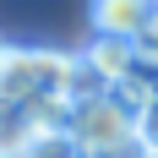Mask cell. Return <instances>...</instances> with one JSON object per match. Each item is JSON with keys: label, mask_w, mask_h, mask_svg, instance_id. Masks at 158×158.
<instances>
[{"label": "cell", "mask_w": 158, "mask_h": 158, "mask_svg": "<svg viewBox=\"0 0 158 158\" xmlns=\"http://www.w3.org/2000/svg\"><path fill=\"white\" fill-rule=\"evenodd\" d=\"M77 55H55V49H0V104L27 109L38 98L65 93Z\"/></svg>", "instance_id": "cell-1"}, {"label": "cell", "mask_w": 158, "mask_h": 158, "mask_svg": "<svg viewBox=\"0 0 158 158\" xmlns=\"http://www.w3.org/2000/svg\"><path fill=\"white\" fill-rule=\"evenodd\" d=\"M109 98H114V104H126L131 114H142L147 104L158 98V65L136 60V65H131V77H126V82H114V93H109Z\"/></svg>", "instance_id": "cell-5"}, {"label": "cell", "mask_w": 158, "mask_h": 158, "mask_svg": "<svg viewBox=\"0 0 158 158\" xmlns=\"http://www.w3.org/2000/svg\"><path fill=\"white\" fill-rule=\"evenodd\" d=\"M142 158H153V153H142Z\"/></svg>", "instance_id": "cell-11"}, {"label": "cell", "mask_w": 158, "mask_h": 158, "mask_svg": "<svg viewBox=\"0 0 158 158\" xmlns=\"http://www.w3.org/2000/svg\"><path fill=\"white\" fill-rule=\"evenodd\" d=\"M136 147L158 158V98H153V104H147L142 114H136Z\"/></svg>", "instance_id": "cell-10"}, {"label": "cell", "mask_w": 158, "mask_h": 158, "mask_svg": "<svg viewBox=\"0 0 158 158\" xmlns=\"http://www.w3.org/2000/svg\"><path fill=\"white\" fill-rule=\"evenodd\" d=\"M82 65H93L98 77L109 82V93H114V82H126V77H131L136 49H131V38H104V33H98L93 44L82 49Z\"/></svg>", "instance_id": "cell-3"}, {"label": "cell", "mask_w": 158, "mask_h": 158, "mask_svg": "<svg viewBox=\"0 0 158 158\" xmlns=\"http://www.w3.org/2000/svg\"><path fill=\"white\" fill-rule=\"evenodd\" d=\"M87 158H93V153H87Z\"/></svg>", "instance_id": "cell-12"}, {"label": "cell", "mask_w": 158, "mask_h": 158, "mask_svg": "<svg viewBox=\"0 0 158 158\" xmlns=\"http://www.w3.org/2000/svg\"><path fill=\"white\" fill-rule=\"evenodd\" d=\"M65 98H71V109H82V104H93V98H109V82L98 77L93 65H82V55H77L71 77H65Z\"/></svg>", "instance_id": "cell-7"}, {"label": "cell", "mask_w": 158, "mask_h": 158, "mask_svg": "<svg viewBox=\"0 0 158 158\" xmlns=\"http://www.w3.org/2000/svg\"><path fill=\"white\" fill-rule=\"evenodd\" d=\"M22 158H87V153H82V142L71 131H55V136H33V147Z\"/></svg>", "instance_id": "cell-8"}, {"label": "cell", "mask_w": 158, "mask_h": 158, "mask_svg": "<svg viewBox=\"0 0 158 158\" xmlns=\"http://www.w3.org/2000/svg\"><path fill=\"white\" fill-rule=\"evenodd\" d=\"M142 16H147V6H126V0H98V6H93V27L104 33V38H136Z\"/></svg>", "instance_id": "cell-4"}, {"label": "cell", "mask_w": 158, "mask_h": 158, "mask_svg": "<svg viewBox=\"0 0 158 158\" xmlns=\"http://www.w3.org/2000/svg\"><path fill=\"white\" fill-rule=\"evenodd\" d=\"M33 120H27V109H16V104H0V158H22L33 147Z\"/></svg>", "instance_id": "cell-6"}, {"label": "cell", "mask_w": 158, "mask_h": 158, "mask_svg": "<svg viewBox=\"0 0 158 158\" xmlns=\"http://www.w3.org/2000/svg\"><path fill=\"white\" fill-rule=\"evenodd\" d=\"M131 49H136V60L158 65V6H147L142 27H136V38H131Z\"/></svg>", "instance_id": "cell-9"}, {"label": "cell", "mask_w": 158, "mask_h": 158, "mask_svg": "<svg viewBox=\"0 0 158 158\" xmlns=\"http://www.w3.org/2000/svg\"><path fill=\"white\" fill-rule=\"evenodd\" d=\"M71 136L93 158H120L126 147H136V114L114 98H93L71 114Z\"/></svg>", "instance_id": "cell-2"}]
</instances>
